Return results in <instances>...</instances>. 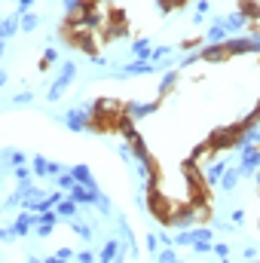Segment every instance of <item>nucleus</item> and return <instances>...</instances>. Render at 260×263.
<instances>
[{"instance_id":"47","label":"nucleus","mask_w":260,"mask_h":263,"mask_svg":"<svg viewBox=\"0 0 260 263\" xmlns=\"http://www.w3.org/2000/svg\"><path fill=\"white\" fill-rule=\"evenodd\" d=\"M175 263H178V260H175Z\"/></svg>"},{"instance_id":"39","label":"nucleus","mask_w":260,"mask_h":263,"mask_svg":"<svg viewBox=\"0 0 260 263\" xmlns=\"http://www.w3.org/2000/svg\"><path fill=\"white\" fill-rule=\"evenodd\" d=\"M15 3H18V6H22V9H18V12H22V15H25V9H28V6H31V3H34V0H15Z\"/></svg>"},{"instance_id":"23","label":"nucleus","mask_w":260,"mask_h":263,"mask_svg":"<svg viewBox=\"0 0 260 263\" xmlns=\"http://www.w3.org/2000/svg\"><path fill=\"white\" fill-rule=\"evenodd\" d=\"M55 62H59V52H55V49H46V52H43V62H40V70H49Z\"/></svg>"},{"instance_id":"41","label":"nucleus","mask_w":260,"mask_h":263,"mask_svg":"<svg viewBox=\"0 0 260 263\" xmlns=\"http://www.w3.org/2000/svg\"><path fill=\"white\" fill-rule=\"evenodd\" d=\"M43 263H65V260H62V257H46Z\"/></svg>"},{"instance_id":"20","label":"nucleus","mask_w":260,"mask_h":263,"mask_svg":"<svg viewBox=\"0 0 260 263\" xmlns=\"http://www.w3.org/2000/svg\"><path fill=\"white\" fill-rule=\"evenodd\" d=\"M205 37H208V43H224V40H227V31H224V25H217V22H214V25L208 28V34H205Z\"/></svg>"},{"instance_id":"9","label":"nucleus","mask_w":260,"mask_h":263,"mask_svg":"<svg viewBox=\"0 0 260 263\" xmlns=\"http://www.w3.org/2000/svg\"><path fill=\"white\" fill-rule=\"evenodd\" d=\"M37 223H40V217H34V214H22V217H15V223L9 227V233L22 239V236H28V230L37 227Z\"/></svg>"},{"instance_id":"8","label":"nucleus","mask_w":260,"mask_h":263,"mask_svg":"<svg viewBox=\"0 0 260 263\" xmlns=\"http://www.w3.org/2000/svg\"><path fill=\"white\" fill-rule=\"evenodd\" d=\"M217 25H224V31H242V28H248V18L236 9V12H230V15H224V18H214Z\"/></svg>"},{"instance_id":"30","label":"nucleus","mask_w":260,"mask_h":263,"mask_svg":"<svg viewBox=\"0 0 260 263\" xmlns=\"http://www.w3.org/2000/svg\"><path fill=\"white\" fill-rule=\"evenodd\" d=\"M196 46H202V40H199V37H187V40L181 43V49H196Z\"/></svg>"},{"instance_id":"33","label":"nucleus","mask_w":260,"mask_h":263,"mask_svg":"<svg viewBox=\"0 0 260 263\" xmlns=\"http://www.w3.org/2000/svg\"><path fill=\"white\" fill-rule=\"evenodd\" d=\"M34 101V95L31 92H22V95H15V104H31Z\"/></svg>"},{"instance_id":"11","label":"nucleus","mask_w":260,"mask_h":263,"mask_svg":"<svg viewBox=\"0 0 260 263\" xmlns=\"http://www.w3.org/2000/svg\"><path fill=\"white\" fill-rule=\"evenodd\" d=\"M70 175H73V181H77V184H83V187H89V190H98V187H95V181H92V172H89L86 165H73V168H70Z\"/></svg>"},{"instance_id":"27","label":"nucleus","mask_w":260,"mask_h":263,"mask_svg":"<svg viewBox=\"0 0 260 263\" xmlns=\"http://www.w3.org/2000/svg\"><path fill=\"white\" fill-rule=\"evenodd\" d=\"M230 220H233L236 227H242V223H245V211H242V208H236V211L230 214Z\"/></svg>"},{"instance_id":"16","label":"nucleus","mask_w":260,"mask_h":263,"mask_svg":"<svg viewBox=\"0 0 260 263\" xmlns=\"http://www.w3.org/2000/svg\"><path fill=\"white\" fill-rule=\"evenodd\" d=\"M117 254H120V242H114V239H110V242H104V248H101V260H98V263H114Z\"/></svg>"},{"instance_id":"45","label":"nucleus","mask_w":260,"mask_h":263,"mask_svg":"<svg viewBox=\"0 0 260 263\" xmlns=\"http://www.w3.org/2000/svg\"><path fill=\"white\" fill-rule=\"evenodd\" d=\"M257 141H260V126H257Z\"/></svg>"},{"instance_id":"22","label":"nucleus","mask_w":260,"mask_h":263,"mask_svg":"<svg viewBox=\"0 0 260 263\" xmlns=\"http://www.w3.org/2000/svg\"><path fill=\"white\" fill-rule=\"evenodd\" d=\"M55 184H59V190H65V193H70V187H73L77 181H73V175H70V172H62Z\"/></svg>"},{"instance_id":"31","label":"nucleus","mask_w":260,"mask_h":263,"mask_svg":"<svg viewBox=\"0 0 260 263\" xmlns=\"http://www.w3.org/2000/svg\"><path fill=\"white\" fill-rule=\"evenodd\" d=\"M25 159H28V156H25V153H18V150H15V153L9 156V162H12L15 168H18V165H25Z\"/></svg>"},{"instance_id":"15","label":"nucleus","mask_w":260,"mask_h":263,"mask_svg":"<svg viewBox=\"0 0 260 263\" xmlns=\"http://www.w3.org/2000/svg\"><path fill=\"white\" fill-rule=\"evenodd\" d=\"M55 214H59V217H77V202H73L70 196H65L59 205H55Z\"/></svg>"},{"instance_id":"21","label":"nucleus","mask_w":260,"mask_h":263,"mask_svg":"<svg viewBox=\"0 0 260 263\" xmlns=\"http://www.w3.org/2000/svg\"><path fill=\"white\" fill-rule=\"evenodd\" d=\"M175 83H178V73L172 70V73H165L162 77V83H159V95H169L172 89H175Z\"/></svg>"},{"instance_id":"29","label":"nucleus","mask_w":260,"mask_h":263,"mask_svg":"<svg viewBox=\"0 0 260 263\" xmlns=\"http://www.w3.org/2000/svg\"><path fill=\"white\" fill-rule=\"evenodd\" d=\"M77 263H95V254L86 248V251H80V254H77Z\"/></svg>"},{"instance_id":"7","label":"nucleus","mask_w":260,"mask_h":263,"mask_svg":"<svg viewBox=\"0 0 260 263\" xmlns=\"http://www.w3.org/2000/svg\"><path fill=\"white\" fill-rule=\"evenodd\" d=\"M156 107H159L156 101H132V104H126V117H132V120H144V117H150Z\"/></svg>"},{"instance_id":"3","label":"nucleus","mask_w":260,"mask_h":263,"mask_svg":"<svg viewBox=\"0 0 260 263\" xmlns=\"http://www.w3.org/2000/svg\"><path fill=\"white\" fill-rule=\"evenodd\" d=\"M92 114H95V107H89V104L73 107V110H67L65 114V126L70 132H86L89 129V123H92Z\"/></svg>"},{"instance_id":"34","label":"nucleus","mask_w":260,"mask_h":263,"mask_svg":"<svg viewBox=\"0 0 260 263\" xmlns=\"http://www.w3.org/2000/svg\"><path fill=\"white\" fill-rule=\"evenodd\" d=\"M15 178H18V181H31V172H28L25 165H18V168H15Z\"/></svg>"},{"instance_id":"40","label":"nucleus","mask_w":260,"mask_h":263,"mask_svg":"<svg viewBox=\"0 0 260 263\" xmlns=\"http://www.w3.org/2000/svg\"><path fill=\"white\" fill-rule=\"evenodd\" d=\"M6 86V70H0V89Z\"/></svg>"},{"instance_id":"26","label":"nucleus","mask_w":260,"mask_h":263,"mask_svg":"<svg viewBox=\"0 0 260 263\" xmlns=\"http://www.w3.org/2000/svg\"><path fill=\"white\" fill-rule=\"evenodd\" d=\"M193 251L196 254H208V251H214V245L211 242H193Z\"/></svg>"},{"instance_id":"2","label":"nucleus","mask_w":260,"mask_h":263,"mask_svg":"<svg viewBox=\"0 0 260 263\" xmlns=\"http://www.w3.org/2000/svg\"><path fill=\"white\" fill-rule=\"evenodd\" d=\"M73 77H77V65H73V62H65L62 70H59V77H55V83H52V89L46 92V98H49V101H59V98L65 95V89L70 86Z\"/></svg>"},{"instance_id":"38","label":"nucleus","mask_w":260,"mask_h":263,"mask_svg":"<svg viewBox=\"0 0 260 263\" xmlns=\"http://www.w3.org/2000/svg\"><path fill=\"white\" fill-rule=\"evenodd\" d=\"M9 239H12V233H9V230H3V227H0V242H9Z\"/></svg>"},{"instance_id":"14","label":"nucleus","mask_w":260,"mask_h":263,"mask_svg":"<svg viewBox=\"0 0 260 263\" xmlns=\"http://www.w3.org/2000/svg\"><path fill=\"white\" fill-rule=\"evenodd\" d=\"M239 178H242V175H239V168H227V172H224V178H220V190H227V193H230V190H236Z\"/></svg>"},{"instance_id":"10","label":"nucleus","mask_w":260,"mask_h":263,"mask_svg":"<svg viewBox=\"0 0 260 263\" xmlns=\"http://www.w3.org/2000/svg\"><path fill=\"white\" fill-rule=\"evenodd\" d=\"M236 6H239V12H242L248 22H257L260 18V3L257 0H236Z\"/></svg>"},{"instance_id":"36","label":"nucleus","mask_w":260,"mask_h":263,"mask_svg":"<svg viewBox=\"0 0 260 263\" xmlns=\"http://www.w3.org/2000/svg\"><path fill=\"white\" fill-rule=\"evenodd\" d=\"M46 175H62V165H59V162H49V172H46Z\"/></svg>"},{"instance_id":"18","label":"nucleus","mask_w":260,"mask_h":263,"mask_svg":"<svg viewBox=\"0 0 260 263\" xmlns=\"http://www.w3.org/2000/svg\"><path fill=\"white\" fill-rule=\"evenodd\" d=\"M132 52H135L141 62H147V59H150V43H147L144 37H138V40H132Z\"/></svg>"},{"instance_id":"35","label":"nucleus","mask_w":260,"mask_h":263,"mask_svg":"<svg viewBox=\"0 0 260 263\" xmlns=\"http://www.w3.org/2000/svg\"><path fill=\"white\" fill-rule=\"evenodd\" d=\"M55 257H62V260H70V257H73V251H70V248H59V251H55Z\"/></svg>"},{"instance_id":"13","label":"nucleus","mask_w":260,"mask_h":263,"mask_svg":"<svg viewBox=\"0 0 260 263\" xmlns=\"http://www.w3.org/2000/svg\"><path fill=\"white\" fill-rule=\"evenodd\" d=\"M224 172H227V162H214V165H208V172H205V184L214 187V184L224 178Z\"/></svg>"},{"instance_id":"32","label":"nucleus","mask_w":260,"mask_h":263,"mask_svg":"<svg viewBox=\"0 0 260 263\" xmlns=\"http://www.w3.org/2000/svg\"><path fill=\"white\" fill-rule=\"evenodd\" d=\"M159 263H175V251H172V248H165V251L159 254Z\"/></svg>"},{"instance_id":"37","label":"nucleus","mask_w":260,"mask_h":263,"mask_svg":"<svg viewBox=\"0 0 260 263\" xmlns=\"http://www.w3.org/2000/svg\"><path fill=\"white\" fill-rule=\"evenodd\" d=\"M245 260H257V251L254 248H245Z\"/></svg>"},{"instance_id":"42","label":"nucleus","mask_w":260,"mask_h":263,"mask_svg":"<svg viewBox=\"0 0 260 263\" xmlns=\"http://www.w3.org/2000/svg\"><path fill=\"white\" fill-rule=\"evenodd\" d=\"M3 49H6V40H0V59H3Z\"/></svg>"},{"instance_id":"5","label":"nucleus","mask_w":260,"mask_h":263,"mask_svg":"<svg viewBox=\"0 0 260 263\" xmlns=\"http://www.w3.org/2000/svg\"><path fill=\"white\" fill-rule=\"evenodd\" d=\"M196 55H199V62H227V59H230V55H227V40H224V43H208V46L199 49Z\"/></svg>"},{"instance_id":"1","label":"nucleus","mask_w":260,"mask_h":263,"mask_svg":"<svg viewBox=\"0 0 260 263\" xmlns=\"http://www.w3.org/2000/svg\"><path fill=\"white\" fill-rule=\"evenodd\" d=\"M147 208H150V214L159 220V223H172V214H175V205L169 202V199L162 196L156 187H150V193H147Z\"/></svg>"},{"instance_id":"25","label":"nucleus","mask_w":260,"mask_h":263,"mask_svg":"<svg viewBox=\"0 0 260 263\" xmlns=\"http://www.w3.org/2000/svg\"><path fill=\"white\" fill-rule=\"evenodd\" d=\"M73 230H77V236H80V239H86V242L92 239V230H89V223H73Z\"/></svg>"},{"instance_id":"43","label":"nucleus","mask_w":260,"mask_h":263,"mask_svg":"<svg viewBox=\"0 0 260 263\" xmlns=\"http://www.w3.org/2000/svg\"><path fill=\"white\" fill-rule=\"evenodd\" d=\"M254 184H257V187H260V168H257V172H254Z\"/></svg>"},{"instance_id":"12","label":"nucleus","mask_w":260,"mask_h":263,"mask_svg":"<svg viewBox=\"0 0 260 263\" xmlns=\"http://www.w3.org/2000/svg\"><path fill=\"white\" fill-rule=\"evenodd\" d=\"M18 15L22 12H15L12 18H0V40H9L12 34H18Z\"/></svg>"},{"instance_id":"44","label":"nucleus","mask_w":260,"mask_h":263,"mask_svg":"<svg viewBox=\"0 0 260 263\" xmlns=\"http://www.w3.org/2000/svg\"><path fill=\"white\" fill-rule=\"evenodd\" d=\"M31 263H43V260H37V257H31Z\"/></svg>"},{"instance_id":"46","label":"nucleus","mask_w":260,"mask_h":263,"mask_svg":"<svg viewBox=\"0 0 260 263\" xmlns=\"http://www.w3.org/2000/svg\"><path fill=\"white\" fill-rule=\"evenodd\" d=\"M251 263H260V260H251Z\"/></svg>"},{"instance_id":"28","label":"nucleus","mask_w":260,"mask_h":263,"mask_svg":"<svg viewBox=\"0 0 260 263\" xmlns=\"http://www.w3.org/2000/svg\"><path fill=\"white\" fill-rule=\"evenodd\" d=\"M214 254H217L220 260H227V257H230V248H227L224 242H217V245H214Z\"/></svg>"},{"instance_id":"24","label":"nucleus","mask_w":260,"mask_h":263,"mask_svg":"<svg viewBox=\"0 0 260 263\" xmlns=\"http://www.w3.org/2000/svg\"><path fill=\"white\" fill-rule=\"evenodd\" d=\"M49 172V162L43 156H34V175H46Z\"/></svg>"},{"instance_id":"4","label":"nucleus","mask_w":260,"mask_h":263,"mask_svg":"<svg viewBox=\"0 0 260 263\" xmlns=\"http://www.w3.org/2000/svg\"><path fill=\"white\" fill-rule=\"evenodd\" d=\"M260 52V40L257 37H233L227 40V55L236 59V55H254Z\"/></svg>"},{"instance_id":"6","label":"nucleus","mask_w":260,"mask_h":263,"mask_svg":"<svg viewBox=\"0 0 260 263\" xmlns=\"http://www.w3.org/2000/svg\"><path fill=\"white\" fill-rule=\"evenodd\" d=\"M67 196L73 199L77 205H95V202L101 199V193H98V190H89V187H83V184H73Z\"/></svg>"},{"instance_id":"19","label":"nucleus","mask_w":260,"mask_h":263,"mask_svg":"<svg viewBox=\"0 0 260 263\" xmlns=\"http://www.w3.org/2000/svg\"><path fill=\"white\" fill-rule=\"evenodd\" d=\"M153 70H156L153 62H129L123 73H153Z\"/></svg>"},{"instance_id":"17","label":"nucleus","mask_w":260,"mask_h":263,"mask_svg":"<svg viewBox=\"0 0 260 263\" xmlns=\"http://www.w3.org/2000/svg\"><path fill=\"white\" fill-rule=\"evenodd\" d=\"M18 28H22L25 34L37 31V28H40V15H34V12H25V15H22V22H18Z\"/></svg>"}]
</instances>
